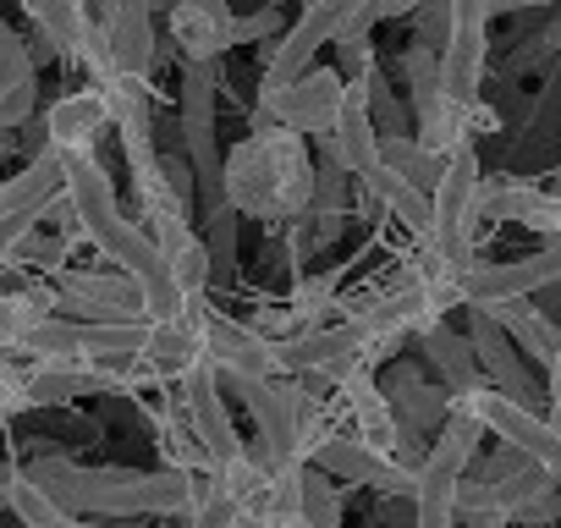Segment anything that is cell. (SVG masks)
Here are the masks:
<instances>
[{"instance_id":"obj_18","label":"cell","mask_w":561,"mask_h":528,"mask_svg":"<svg viewBox=\"0 0 561 528\" xmlns=\"http://www.w3.org/2000/svg\"><path fill=\"white\" fill-rule=\"evenodd\" d=\"M116 7H122V0H94V18H111Z\"/></svg>"},{"instance_id":"obj_9","label":"cell","mask_w":561,"mask_h":528,"mask_svg":"<svg viewBox=\"0 0 561 528\" xmlns=\"http://www.w3.org/2000/svg\"><path fill=\"white\" fill-rule=\"evenodd\" d=\"M105 127H111V111H105L100 89H78L45 111V144L61 154H94Z\"/></svg>"},{"instance_id":"obj_19","label":"cell","mask_w":561,"mask_h":528,"mask_svg":"<svg viewBox=\"0 0 561 528\" xmlns=\"http://www.w3.org/2000/svg\"><path fill=\"white\" fill-rule=\"evenodd\" d=\"M523 528H539V523H523Z\"/></svg>"},{"instance_id":"obj_6","label":"cell","mask_w":561,"mask_h":528,"mask_svg":"<svg viewBox=\"0 0 561 528\" xmlns=\"http://www.w3.org/2000/svg\"><path fill=\"white\" fill-rule=\"evenodd\" d=\"M182 408H187V418H193V429H198V440H204V451H209L215 468L242 451L237 424H231V413H226V402H220V369H215L209 358H198V364L182 375Z\"/></svg>"},{"instance_id":"obj_10","label":"cell","mask_w":561,"mask_h":528,"mask_svg":"<svg viewBox=\"0 0 561 528\" xmlns=\"http://www.w3.org/2000/svg\"><path fill=\"white\" fill-rule=\"evenodd\" d=\"M473 309V358H479V369H484V380L495 386V391H506L512 402H528V380H523V364H517V342L501 331V320L490 314V309H479V303H468Z\"/></svg>"},{"instance_id":"obj_5","label":"cell","mask_w":561,"mask_h":528,"mask_svg":"<svg viewBox=\"0 0 561 528\" xmlns=\"http://www.w3.org/2000/svg\"><path fill=\"white\" fill-rule=\"evenodd\" d=\"M56 292L61 309L78 320H149V298L138 287V276H105V271H56Z\"/></svg>"},{"instance_id":"obj_2","label":"cell","mask_w":561,"mask_h":528,"mask_svg":"<svg viewBox=\"0 0 561 528\" xmlns=\"http://www.w3.org/2000/svg\"><path fill=\"white\" fill-rule=\"evenodd\" d=\"M479 198H484V176H479V154L473 144L446 154L440 182L430 187V242L451 259V264H473V231H479Z\"/></svg>"},{"instance_id":"obj_3","label":"cell","mask_w":561,"mask_h":528,"mask_svg":"<svg viewBox=\"0 0 561 528\" xmlns=\"http://www.w3.org/2000/svg\"><path fill=\"white\" fill-rule=\"evenodd\" d=\"M342 100H347V78H342V72H331V67H314V72L304 67V72H298V78H287V83L259 89V105H264V116H270V122L298 127V133H309V138H325V133L336 127Z\"/></svg>"},{"instance_id":"obj_15","label":"cell","mask_w":561,"mask_h":528,"mask_svg":"<svg viewBox=\"0 0 561 528\" xmlns=\"http://www.w3.org/2000/svg\"><path fill=\"white\" fill-rule=\"evenodd\" d=\"M259 34H275V12H253V18L231 23V45H248V39H259Z\"/></svg>"},{"instance_id":"obj_14","label":"cell","mask_w":561,"mask_h":528,"mask_svg":"<svg viewBox=\"0 0 561 528\" xmlns=\"http://www.w3.org/2000/svg\"><path fill=\"white\" fill-rule=\"evenodd\" d=\"M287 309H293V325H298V331L325 325V314H331V309H342L336 282H331V276H309V282H298V287H293V298H287Z\"/></svg>"},{"instance_id":"obj_1","label":"cell","mask_w":561,"mask_h":528,"mask_svg":"<svg viewBox=\"0 0 561 528\" xmlns=\"http://www.w3.org/2000/svg\"><path fill=\"white\" fill-rule=\"evenodd\" d=\"M220 193L237 215L253 220H298L314 198V160H309V138L298 127H259L253 138H242L220 171Z\"/></svg>"},{"instance_id":"obj_13","label":"cell","mask_w":561,"mask_h":528,"mask_svg":"<svg viewBox=\"0 0 561 528\" xmlns=\"http://www.w3.org/2000/svg\"><path fill=\"white\" fill-rule=\"evenodd\" d=\"M23 7H28L34 28L45 34V45H50V50H61V56H72V45H78L83 23L94 18V12H89V0H23Z\"/></svg>"},{"instance_id":"obj_16","label":"cell","mask_w":561,"mask_h":528,"mask_svg":"<svg viewBox=\"0 0 561 528\" xmlns=\"http://www.w3.org/2000/svg\"><path fill=\"white\" fill-rule=\"evenodd\" d=\"M545 369H550V397H556V402H561V347H556V358H550V364H545Z\"/></svg>"},{"instance_id":"obj_8","label":"cell","mask_w":561,"mask_h":528,"mask_svg":"<svg viewBox=\"0 0 561 528\" xmlns=\"http://www.w3.org/2000/svg\"><path fill=\"white\" fill-rule=\"evenodd\" d=\"M325 149L342 160V171H347L353 182H364V176L380 171V127H375V116H369L364 89H347L342 116H336V127L325 133Z\"/></svg>"},{"instance_id":"obj_11","label":"cell","mask_w":561,"mask_h":528,"mask_svg":"<svg viewBox=\"0 0 561 528\" xmlns=\"http://www.w3.org/2000/svg\"><path fill=\"white\" fill-rule=\"evenodd\" d=\"M105 34H111V50L127 72H144L154 67V12H149V0H122V7L111 18H100Z\"/></svg>"},{"instance_id":"obj_12","label":"cell","mask_w":561,"mask_h":528,"mask_svg":"<svg viewBox=\"0 0 561 528\" xmlns=\"http://www.w3.org/2000/svg\"><path fill=\"white\" fill-rule=\"evenodd\" d=\"M419 342H424V353H430V364L440 369V380H446V391H451V397H473L479 386H490V380H484V369H479V358H473V342L451 336L446 325H430Z\"/></svg>"},{"instance_id":"obj_17","label":"cell","mask_w":561,"mask_h":528,"mask_svg":"<svg viewBox=\"0 0 561 528\" xmlns=\"http://www.w3.org/2000/svg\"><path fill=\"white\" fill-rule=\"evenodd\" d=\"M517 7H545V0H490V12H517Z\"/></svg>"},{"instance_id":"obj_7","label":"cell","mask_w":561,"mask_h":528,"mask_svg":"<svg viewBox=\"0 0 561 528\" xmlns=\"http://www.w3.org/2000/svg\"><path fill=\"white\" fill-rule=\"evenodd\" d=\"M165 18L182 61H220L231 50V0H171Z\"/></svg>"},{"instance_id":"obj_4","label":"cell","mask_w":561,"mask_h":528,"mask_svg":"<svg viewBox=\"0 0 561 528\" xmlns=\"http://www.w3.org/2000/svg\"><path fill=\"white\" fill-rule=\"evenodd\" d=\"M204 325V353L226 380H280V358H275V336H264L259 325H237L226 314H215L209 303L198 309Z\"/></svg>"}]
</instances>
